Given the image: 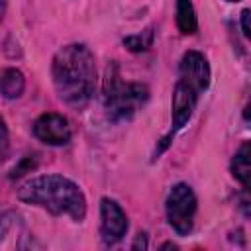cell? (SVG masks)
I'll return each instance as SVG.
<instances>
[{
	"label": "cell",
	"instance_id": "1",
	"mask_svg": "<svg viewBox=\"0 0 251 251\" xmlns=\"http://www.w3.org/2000/svg\"><path fill=\"white\" fill-rule=\"evenodd\" d=\"M51 78L57 96L67 106H86L96 88V65L92 51L82 43L61 47L51 63Z\"/></svg>",
	"mask_w": 251,
	"mask_h": 251
},
{
	"label": "cell",
	"instance_id": "2",
	"mask_svg": "<svg viewBox=\"0 0 251 251\" xmlns=\"http://www.w3.org/2000/svg\"><path fill=\"white\" fill-rule=\"evenodd\" d=\"M18 198L25 204L45 208L53 216L69 214L75 222H82L86 216L82 190L63 175H43L24 182L18 188Z\"/></svg>",
	"mask_w": 251,
	"mask_h": 251
},
{
	"label": "cell",
	"instance_id": "3",
	"mask_svg": "<svg viewBox=\"0 0 251 251\" xmlns=\"http://www.w3.org/2000/svg\"><path fill=\"white\" fill-rule=\"evenodd\" d=\"M149 98V90L139 82H124L116 65L108 67L104 80V108L112 122L129 120Z\"/></svg>",
	"mask_w": 251,
	"mask_h": 251
},
{
	"label": "cell",
	"instance_id": "4",
	"mask_svg": "<svg viewBox=\"0 0 251 251\" xmlns=\"http://www.w3.org/2000/svg\"><path fill=\"white\" fill-rule=\"evenodd\" d=\"M165 212L169 226L178 235H188L194 227V214H196V196L194 190L186 182H178L169 190Z\"/></svg>",
	"mask_w": 251,
	"mask_h": 251
},
{
	"label": "cell",
	"instance_id": "5",
	"mask_svg": "<svg viewBox=\"0 0 251 251\" xmlns=\"http://www.w3.org/2000/svg\"><path fill=\"white\" fill-rule=\"evenodd\" d=\"M33 135L43 141L45 145H53V147H59V145H67L71 141V126H69V120L61 114H55V112H49V114H43L35 120L33 124Z\"/></svg>",
	"mask_w": 251,
	"mask_h": 251
},
{
	"label": "cell",
	"instance_id": "6",
	"mask_svg": "<svg viewBox=\"0 0 251 251\" xmlns=\"http://www.w3.org/2000/svg\"><path fill=\"white\" fill-rule=\"evenodd\" d=\"M127 231V218L120 204L112 198L100 200V235L104 243H118Z\"/></svg>",
	"mask_w": 251,
	"mask_h": 251
},
{
	"label": "cell",
	"instance_id": "7",
	"mask_svg": "<svg viewBox=\"0 0 251 251\" xmlns=\"http://www.w3.org/2000/svg\"><path fill=\"white\" fill-rule=\"evenodd\" d=\"M178 75H180L178 80L188 84L198 94L210 86V65L206 57L198 51H186L182 55L178 65Z\"/></svg>",
	"mask_w": 251,
	"mask_h": 251
},
{
	"label": "cell",
	"instance_id": "8",
	"mask_svg": "<svg viewBox=\"0 0 251 251\" xmlns=\"http://www.w3.org/2000/svg\"><path fill=\"white\" fill-rule=\"evenodd\" d=\"M198 102V92L184 82H176L173 92V131L186 126Z\"/></svg>",
	"mask_w": 251,
	"mask_h": 251
},
{
	"label": "cell",
	"instance_id": "9",
	"mask_svg": "<svg viewBox=\"0 0 251 251\" xmlns=\"http://www.w3.org/2000/svg\"><path fill=\"white\" fill-rule=\"evenodd\" d=\"M249 155H251V147L249 141H243L241 147L235 151L233 159H231V175L241 182L243 188L249 186V176H251V163H249Z\"/></svg>",
	"mask_w": 251,
	"mask_h": 251
},
{
	"label": "cell",
	"instance_id": "10",
	"mask_svg": "<svg viewBox=\"0 0 251 251\" xmlns=\"http://www.w3.org/2000/svg\"><path fill=\"white\" fill-rule=\"evenodd\" d=\"M25 88V78L18 69H6L0 75V94L8 100L20 98Z\"/></svg>",
	"mask_w": 251,
	"mask_h": 251
},
{
	"label": "cell",
	"instance_id": "11",
	"mask_svg": "<svg viewBox=\"0 0 251 251\" xmlns=\"http://www.w3.org/2000/svg\"><path fill=\"white\" fill-rule=\"evenodd\" d=\"M176 25L180 29V33L190 35L196 33L198 29V20H196V12L190 0H176Z\"/></svg>",
	"mask_w": 251,
	"mask_h": 251
},
{
	"label": "cell",
	"instance_id": "12",
	"mask_svg": "<svg viewBox=\"0 0 251 251\" xmlns=\"http://www.w3.org/2000/svg\"><path fill=\"white\" fill-rule=\"evenodd\" d=\"M153 43V31L147 29V31H141L137 35H129L124 39V45L129 49V51H145L147 47H151Z\"/></svg>",
	"mask_w": 251,
	"mask_h": 251
},
{
	"label": "cell",
	"instance_id": "13",
	"mask_svg": "<svg viewBox=\"0 0 251 251\" xmlns=\"http://www.w3.org/2000/svg\"><path fill=\"white\" fill-rule=\"evenodd\" d=\"M35 167V159L33 157H25L22 163H20V167H16L14 171H12V178H16V176H22L24 173H27L29 169H33Z\"/></svg>",
	"mask_w": 251,
	"mask_h": 251
},
{
	"label": "cell",
	"instance_id": "14",
	"mask_svg": "<svg viewBox=\"0 0 251 251\" xmlns=\"http://www.w3.org/2000/svg\"><path fill=\"white\" fill-rule=\"evenodd\" d=\"M6 147H8V127H6L4 118L0 116V155L6 151Z\"/></svg>",
	"mask_w": 251,
	"mask_h": 251
},
{
	"label": "cell",
	"instance_id": "15",
	"mask_svg": "<svg viewBox=\"0 0 251 251\" xmlns=\"http://www.w3.org/2000/svg\"><path fill=\"white\" fill-rule=\"evenodd\" d=\"M241 29H243V35L245 37L251 35V29H249V10H243L241 12Z\"/></svg>",
	"mask_w": 251,
	"mask_h": 251
},
{
	"label": "cell",
	"instance_id": "16",
	"mask_svg": "<svg viewBox=\"0 0 251 251\" xmlns=\"http://www.w3.org/2000/svg\"><path fill=\"white\" fill-rule=\"evenodd\" d=\"M131 249H147V239H145V233H139L135 237V241L131 243Z\"/></svg>",
	"mask_w": 251,
	"mask_h": 251
},
{
	"label": "cell",
	"instance_id": "17",
	"mask_svg": "<svg viewBox=\"0 0 251 251\" xmlns=\"http://www.w3.org/2000/svg\"><path fill=\"white\" fill-rule=\"evenodd\" d=\"M4 12H6V0H0V20L4 18Z\"/></svg>",
	"mask_w": 251,
	"mask_h": 251
},
{
	"label": "cell",
	"instance_id": "18",
	"mask_svg": "<svg viewBox=\"0 0 251 251\" xmlns=\"http://www.w3.org/2000/svg\"><path fill=\"white\" fill-rule=\"evenodd\" d=\"M227 2H237V0H227Z\"/></svg>",
	"mask_w": 251,
	"mask_h": 251
}]
</instances>
